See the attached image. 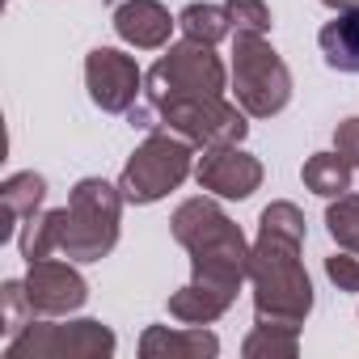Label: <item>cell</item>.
Here are the masks:
<instances>
[{
    "instance_id": "6da1fadb",
    "label": "cell",
    "mask_w": 359,
    "mask_h": 359,
    "mask_svg": "<svg viewBox=\"0 0 359 359\" xmlns=\"http://www.w3.org/2000/svg\"><path fill=\"white\" fill-rule=\"evenodd\" d=\"M173 237L195 254V283L182 287L169 309L182 321H212L229 309L237 283L250 271V254L241 241V229L212 208L208 199H191L173 216Z\"/></svg>"
},
{
    "instance_id": "7a4b0ae2",
    "label": "cell",
    "mask_w": 359,
    "mask_h": 359,
    "mask_svg": "<svg viewBox=\"0 0 359 359\" xmlns=\"http://www.w3.org/2000/svg\"><path fill=\"white\" fill-rule=\"evenodd\" d=\"M118 203H123V191L106 187L102 177H85L72 191L68 208L26 220V229H22L26 262L51 258L55 250L76 262H93V258L110 254V245L118 241Z\"/></svg>"
},
{
    "instance_id": "3957f363",
    "label": "cell",
    "mask_w": 359,
    "mask_h": 359,
    "mask_svg": "<svg viewBox=\"0 0 359 359\" xmlns=\"http://www.w3.org/2000/svg\"><path fill=\"white\" fill-rule=\"evenodd\" d=\"M304 220L292 203H271L262 212V237L258 250L250 254V275L258 287V321L271 317V325H296L313 309V287L309 275L300 271Z\"/></svg>"
},
{
    "instance_id": "277c9868",
    "label": "cell",
    "mask_w": 359,
    "mask_h": 359,
    "mask_svg": "<svg viewBox=\"0 0 359 359\" xmlns=\"http://www.w3.org/2000/svg\"><path fill=\"white\" fill-rule=\"evenodd\" d=\"M191 140L165 131H152L127 161L123 169V199L127 203H156L161 195H169L173 187H182V177L191 173Z\"/></svg>"
},
{
    "instance_id": "5b68a950",
    "label": "cell",
    "mask_w": 359,
    "mask_h": 359,
    "mask_svg": "<svg viewBox=\"0 0 359 359\" xmlns=\"http://www.w3.org/2000/svg\"><path fill=\"white\" fill-rule=\"evenodd\" d=\"M220 89H224V64L212 55V43L199 39L169 47L148 72V97L156 110L182 97H216Z\"/></svg>"
},
{
    "instance_id": "8992f818",
    "label": "cell",
    "mask_w": 359,
    "mask_h": 359,
    "mask_svg": "<svg viewBox=\"0 0 359 359\" xmlns=\"http://www.w3.org/2000/svg\"><path fill=\"white\" fill-rule=\"evenodd\" d=\"M233 81H237V102L245 114L254 118H271L287 106L292 97V76L287 64L279 60V51L271 43H262V34H237V51H233Z\"/></svg>"
},
{
    "instance_id": "52a82bcc",
    "label": "cell",
    "mask_w": 359,
    "mask_h": 359,
    "mask_svg": "<svg viewBox=\"0 0 359 359\" xmlns=\"http://www.w3.org/2000/svg\"><path fill=\"white\" fill-rule=\"evenodd\" d=\"M161 123L169 131H177L191 144L216 148V144H237L245 135V118L237 106H229L220 93L216 97H182V102H169L161 106Z\"/></svg>"
},
{
    "instance_id": "ba28073f",
    "label": "cell",
    "mask_w": 359,
    "mask_h": 359,
    "mask_svg": "<svg viewBox=\"0 0 359 359\" xmlns=\"http://www.w3.org/2000/svg\"><path fill=\"white\" fill-rule=\"evenodd\" d=\"M85 81H89V97L110 110V114H123L135 106V89H140V68L131 55L114 51V47H97L89 51L85 60Z\"/></svg>"
},
{
    "instance_id": "9c48e42d",
    "label": "cell",
    "mask_w": 359,
    "mask_h": 359,
    "mask_svg": "<svg viewBox=\"0 0 359 359\" xmlns=\"http://www.w3.org/2000/svg\"><path fill=\"white\" fill-rule=\"evenodd\" d=\"M199 182L203 191H216L224 199H245L262 182V165L250 152H237L233 144H216L199 161Z\"/></svg>"
},
{
    "instance_id": "30bf717a",
    "label": "cell",
    "mask_w": 359,
    "mask_h": 359,
    "mask_svg": "<svg viewBox=\"0 0 359 359\" xmlns=\"http://www.w3.org/2000/svg\"><path fill=\"white\" fill-rule=\"evenodd\" d=\"M26 296L34 304V313H68L85 304V279L55 258H39L30 262V279H26Z\"/></svg>"
},
{
    "instance_id": "8fae6325",
    "label": "cell",
    "mask_w": 359,
    "mask_h": 359,
    "mask_svg": "<svg viewBox=\"0 0 359 359\" xmlns=\"http://www.w3.org/2000/svg\"><path fill=\"white\" fill-rule=\"evenodd\" d=\"M114 30L118 39H127L131 47H165L173 34V18L156 5V0H127V5L114 9Z\"/></svg>"
},
{
    "instance_id": "7c38bea8",
    "label": "cell",
    "mask_w": 359,
    "mask_h": 359,
    "mask_svg": "<svg viewBox=\"0 0 359 359\" xmlns=\"http://www.w3.org/2000/svg\"><path fill=\"white\" fill-rule=\"evenodd\" d=\"M321 51H325V64L338 68V72H359V9H342L334 22L321 26L317 34Z\"/></svg>"
},
{
    "instance_id": "4fadbf2b",
    "label": "cell",
    "mask_w": 359,
    "mask_h": 359,
    "mask_svg": "<svg viewBox=\"0 0 359 359\" xmlns=\"http://www.w3.org/2000/svg\"><path fill=\"white\" fill-rule=\"evenodd\" d=\"M47 199V182L39 173H13L0 187V203H5V237L18 229V220H30Z\"/></svg>"
},
{
    "instance_id": "5bb4252c",
    "label": "cell",
    "mask_w": 359,
    "mask_h": 359,
    "mask_svg": "<svg viewBox=\"0 0 359 359\" xmlns=\"http://www.w3.org/2000/svg\"><path fill=\"white\" fill-rule=\"evenodd\" d=\"M351 169L355 165L338 148L334 152H317V156L304 161V187L317 191V195H325V199H338V195L351 191Z\"/></svg>"
},
{
    "instance_id": "9a60e30c",
    "label": "cell",
    "mask_w": 359,
    "mask_h": 359,
    "mask_svg": "<svg viewBox=\"0 0 359 359\" xmlns=\"http://www.w3.org/2000/svg\"><path fill=\"white\" fill-rule=\"evenodd\" d=\"M177 26L187 30V39H199V43H220L233 30L229 9H216V5H187L177 13Z\"/></svg>"
},
{
    "instance_id": "2e32d148",
    "label": "cell",
    "mask_w": 359,
    "mask_h": 359,
    "mask_svg": "<svg viewBox=\"0 0 359 359\" xmlns=\"http://www.w3.org/2000/svg\"><path fill=\"white\" fill-rule=\"evenodd\" d=\"M325 224H330V237L338 245L359 254V195H338V203L325 212Z\"/></svg>"
},
{
    "instance_id": "e0dca14e",
    "label": "cell",
    "mask_w": 359,
    "mask_h": 359,
    "mask_svg": "<svg viewBox=\"0 0 359 359\" xmlns=\"http://www.w3.org/2000/svg\"><path fill=\"white\" fill-rule=\"evenodd\" d=\"M229 22L237 34H266L271 30V9L262 0H229Z\"/></svg>"
},
{
    "instance_id": "ac0fdd59",
    "label": "cell",
    "mask_w": 359,
    "mask_h": 359,
    "mask_svg": "<svg viewBox=\"0 0 359 359\" xmlns=\"http://www.w3.org/2000/svg\"><path fill=\"white\" fill-rule=\"evenodd\" d=\"M325 271H330V279H334L338 287L359 292V262H355L351 254H334V258L325 262Z\"/></svg>"
},
{
    "instance_id": "d6986e66",
    "label": "cell",
    "mask_w": 359,
    "mask_h": 359,
    "mask_svg": "<svg viewBox=\"0 0 359 359\" xmlns=\"http://www.w3.org/2000/svg\"><path fill=\"white\" fill-rule=\"evenodd\" d=\"M334 148H338L351 165H359V118L338 123V131H334Z\"/></svg>"
},
{
    "instance_id": "ffe728a7",
    "label": "cell",
    "mask_w": 359,
    "mask_h": 359,
    "mask_svg": "<svg viewBox=\"0 0 359 359\" xmlns=\"http://www.w3.org/2000/svg\"><path fill=\"white\" fill-rule=\"evenodd\" d=\"M325 5H330V9H338V13H342V9H359V0H325Z\"/></svg>"
}]
</instances>
